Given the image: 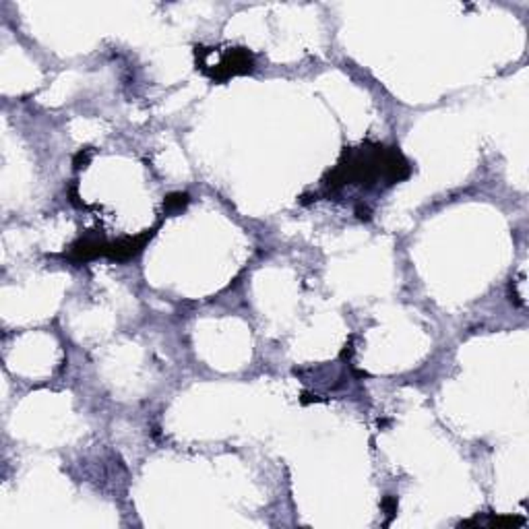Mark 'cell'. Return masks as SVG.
Wrapping results in <instances>:
<instances>
[{
  "label": "cell",
  "instance_id": "cell-2",
  "mask_svg": "<svg viewBox=\"0 0 529 529\" xmlns=\"http://www.w3.org/2000/svg\"><path fill=\"white\" fill-rule=\"evenodd\" d=\"M154 234L155 230H147V232H143L139 236H129V238H122V240H116V242H106L104 257H108L112 261H118V263L131 261L132 257L143 252L145 244L154 238Z\"/></svg>",
  "mask_w": 529,
  "mask_h": 529
},
{
  "label": "cell",
  "instance_id": "cell-4",
  "mask_svg": "<svg viewBox=\"0 0 529 529\" xmlns=\"http://www.w3.org/2000/svg\"><path fill=\"white\" fill-rule=\"evenodd\" d=\"M89 157H91V155H89V151H85V154L81 151V154H79V155H77V157H75V168H77V170H81V168H85V166H87V164H89Z\"/></svg>",
  "mask_w": 529,
  "mask_h": 529
},
{
  "label": "cell",
  "instance_id": "cell-3",
  "mask_svg": "<svg viewBox=\"0 0 529 529\" xmlns=\"http://www.w3.org/2000/svg\"><path fill=\"white\" fill-rule=\"evenodd\" d=\"M188 195L186 193H174V195H168L166 201H164V209L168 213H176V211H182L186 205H188Z\"/></svg>",
  "mask_w": 529,
  "mask_h": 529
},
{
  "label": "cell",
  "instance_id": "cell-1",
  "mask_svg": "<svg viewBox=\"0 0 529 529\" xmlns=\"http://www.w3.org/2000/svg\"><path fill=\"white\" fill-rule=\"evenodd\" d=\"M255 68V58L246 48H230L221 54L220 63L211 65V68H207V75L213 81H228L236 75H246L252 73Z\"/></svg>",
  "mask_w": 529,
  "mask_h": 529
}]
</instances>
